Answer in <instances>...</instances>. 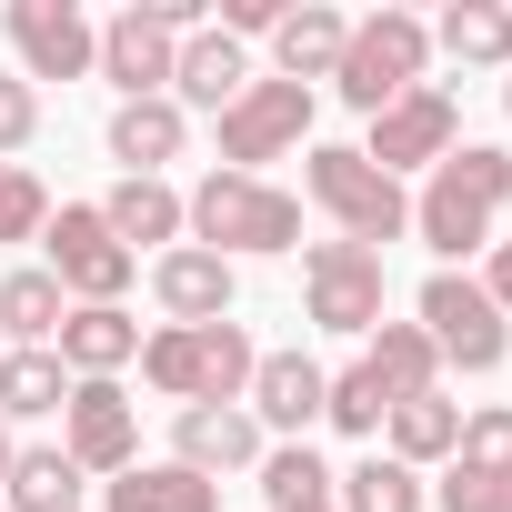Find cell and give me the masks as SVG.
<instances>
[{"label": "cell", "mask_w": 512, "mask_h": 512, "mask_svg": "<svg viewBox=\"0 0 512 512\" xmlns=\"http://www.w3.org/2000/svg\"><path fill=\"white\" fill-rule=\"evenodd\" d=\"M262 502H272V512L332 502V472H322V452H312V442H282V452H262Z\"/></svg>", "instance_id": "cell-31"}, {"label": "cell", "mask_w": 512, "mask_h": 512, "mask_svg": "<svg viewBox=\"0 0 512 512\" xmlns=\"http://www.w3.org/2000/svg\"><path fill=\"white\" fill-rule=\"evenodd\" d=\"M251 372H262L251 332H241V322H201V402H241Z\"/></svg>", "instance_id": "cell-29"}, {"label": "cell", "mask_w": 512, "mask_h": 512, "mask_svg": "<svg viewBox=\"0 0 512 512\" xmlns=\"http://www.w3.org/2000/svg\"><path fill=\"white\" fill-rule=\"evenodd\" d=\"M442 151H462V101H452L442 81L402 91V101L372 121V141H362V161H372V171H392V181H402V171H432Z\"/></svg>", "instance_id": "cell-8"}, {"label": "cell", "mask_w": 512, "mask_h": 512, "mask_svg": "<svg viewBox=\"0 0 512 512\" xmlns=\"http://www.w3.org/2000/svg\"><path fill=\"white\" fill-rule=\"evenodd\" d=\"M171 61H181V31H161L141 0L101 31V81H121V101H171Z\"/></svg>", "instance_id": "cell-12"}, {"label": "cell", "mask_w": 512, "mask_h": 512, "mask_svg": "<svg viewBox=\"0 0 512 512\" xmlns=\"http://www.w3.org/2000/svg\"><path fill=\"white\" fill-rule=\"evenodd\" d=\"M302 131H312V91H302V81H251V91L221 111V171L282 161Z\"/></svg>", "instance_id": "cell-11"}, {"label": "cell", "mask_w": 512, "mask_h": 512, "mask_svg": "<svg viewBox=\"0 0 512 512\" xmlns=\"http://www.w3.org/2000/svg\"><path fill=\"white\" fill-rule=\"evenodd\" d=\"M141 382H151V392H171V402L191 412V402H201V332H181V322H171V332H151V342H141Z\"/></svg>", "instance_id": "cell-30"}, {"label": "cell", "mask_w": 512, "mask_h": 512, "mask_svg": "<svg viewBox=\"0 0 512 512\" xmlns=\"http://www.w3.org/2000/svg\"><path fill=\"white\" fill-rule=\"evenodd\" d=\"M101 221H111V241L141 262V241H181V191H171V181H121V191L101 201Z\"/></svg>", "instance_id": "cell-24"}, {"label": "cell", "mask_w": 512, "mask_h": 512, "mask_svg": "<svg viewBox=\"0 0 512 512\" xmlns=\"http://www.w3.org/2000/svg\"><path fill=\"white\" fill-rule=\"evenodd\" d=\"M502 111H512V81H502Z\"/></svg>", "instance_id": "cell-41"}, {"label": "cell", "mask_w": 512, "mask_h": 512, "mask_svg": "<svg viewBox=\"0 0 512 512\" xmlns=\"http://www.w3.org/2000/svg\"><path fill=\"white\" fill-rule=\"evenodd\" d=\"M61 402H71L61 352H11V362H0V422H41V412H61Z\"/></svg>", "instance_id": "cell-27"}, {"label": "cell", "mask_w": 512, "mask_h": 512, "mask_svg": "<svg viewBox=\"0 0 512 512\" xmlns=\"http://www.w3.org/2000/svg\"><path fill=\"white\" fill-rule=\"evenodd\" d=\"M442 512H512V472H472V462H452V472H442Z\"/></svg>", "instance_id": "cell-35"}, {"label": "cell", "mask_w": 512, "mask_h": 512, "mask_svg": "<svg viewBox=\"0 0 512 512\" xmlns=\"http://www.w3.org/2000/svg\"><path fill=\"white\" fill-rule=\"evenodd\" d=\"M151 292H161V312H171L181 332L231 322V262L201 251V241H171V251H161V262H151Z\"/></svg>", "instance_id": "cell-13"}, {"label": "cell", "mask_w": 512, "mask_h": 512, "mask_svg": "<svg viewBox=\"0 0 512 512\" xmlns=\"http://www.w3.org/2000/svg\"><path fill=\"white\" fill-rule=\"evenodd\" d=\"M422 61H432V31H422L412 11H372V21H352L332 91H342L352 111H372V121H382L402 91H422Z\"/></svg>", "instance_id": "cell-4"}, {"label": "cell", "mask_w": 512, "mask_h": 512, "mask_svg": "<svg viewBox=\"0 0 512 512\" xmlns=\"http://www.w3.org/2000/svg\"><path fill=\"white\" fill-rule=\"evenodd\" d=\"M61 452L81 462V472H131L141 462V412H131V392L121 382H71V402H61Z\"/></svg>", "instance_id": "cell-10"}, {"label": "cell", "mask_w": 512, "mask_h": 512, "mask_svg": "<svg viewBox=\"0 0 512 512\" xmlns=\"http://www.w3.org/2000/svg\"><path fill=\"white\" fill-rule=\"evenodd\" d=\"M292 0H221V41H272Z\"/></svg>", "instance_id": "cell-37"}, {"label": "cell", "mask_w": 512, "mask_h": 512, "mask_svg": "<svg viewBox=\"0 0 512 512\" xmlns=\"http://www.w3.org/2000/svg\"><path fill=\"white\" fill-rule=\"evenodd\" d=\"M382 251H362V241H312L302 251V302H312V322L322 332H382Z\"/></svg>", "instance_id": "cell-6"}, {"label": "cell", "mask_w": 512, "mask_h": 512, "mask_svg": "<svg viewBox=\"0 0 512 512\" xmlns=\"http://www.w3.org/2000/svg\"><path fill=\"white\" fill-rule=\"evenodd\" d=\"M432 41H442L452 61H472V71H502V61H512V11H502V0H452Z\"/></svg>", "instance_id": "cell-26"}, {"label": "cell", "mask_w": 512, "mask_h": 512, "mask_svg": "<svg viewBox=\"0 0 512 512\" xmlns=\"http://www.w3.org/2000/svg\"><path fill=\"white\" fill-rule=\"evenodd\" d=\"M251 91V61H241V41H221V31H191L181 41V61H171V101H181V121L191 111H231Z\"/></svg>", "instance_id": "cell-17"}, {"label": "cell", "mask_w": 512, "mask_h": 512, "mask_svg": "<svg viewBox=\"0 0 512 512\" xmlns=\"http://www.w3.org/2000/svg\"><path fill=\"white\" fill-rule=\"evenodd\" d=\"M41 221H51L41 171L31 161H0V241H41Z\"/></svg>", "instance_id": "cell-33"}, {"label": "cell", "mask_w": 512, "mask_h": 512, "mask_svg": "<svg viewBox=\"0 0 512 512\" xmlns=\"http://www.w3.org/2000/svg\"><path fill=\"white\" fill-rule=\"evenodd\" d=\"M41 251H51L41 272H51V282H61L71 302H121V292H131V272H141L131 251L111 241V221H101V201H61V211L41 221Z\"/></svg>", "instance_id": "cell-5"}, {"label": "cell", "mask_w": 512, "mask_h": 512, "mask_svg": "<svg viewBox=\"0 0 512 512\" xmlns=\"http://www.w3.org/2000/svg\"><path fill=\"white\" fill-rule=\"evenodd\" d=\"M181 141H191L181 101H121V111H111V161H121V181H161V161H181Z\"/></svg>", "instance_id": "cell-18"}, {"label": "cell", "mask_w": 512, "mask_h": 512, "mask_svg": "<svg viewBox=\"0 0 512 512\" xmlns=\"http://www.w3.org/2000/svg\"><path fill=\"white\" fill-rule=\"evenodd\" d=\"M452 462H472V472H512V402H482V412H462V442H452Z\"/></svg>", "instance_id": "cell-34"}, {"label": "cell", "mask_w": 512, "mask_h": 512, "mask_svg": "<svg viewBox=\"0 0 512 512\" xmlns=\"http://www.w3.org/2000/svg\"><path fill=\"white\" fill-rule=\"evenodd\" d=\"M342 41H352V21L342 11H322V0H302V11H282V31H272V51H282V81H332L342 71Z\"/></svg>", "instance_id": "cell-20"}, {"label": "cell", "mask_w": 512, "mask_h": 512, "mask_svg": "<svg viewBox=\"0 0 512 512\" xmlns=\"http://www.w3.org/2000/svg\"><path fill=\"white\" fill-rule=\"evenodd\" d=\"M362 372H372V382H382V402L402 412V402H422V392H432L442 352H432V332H422V322H382V332H372V352H362Z\"/></svg>", "instance_id": "cell-21"}, {"label": "cell", "mask_w": 512, "mask_h": 512, "mask_svg": "<svg viewBox=\"0 0 512 512\" xmlns=\"http://www.w3.org/2000/svg\"><path fill=\"white\" fill-rule=\"evenodd\" d=\"M302 512H332V502H302Z\"/></svg>", "instance_id": "cell-40"}, {"label": "cell", "mask_w": 512, "mask_h": 512, "mask_svg": "<svg viewBox=\"0 0 512 512\" xmlns=\"http://www.w3.org/2000/svg\"><path fill=\"white\" fill-rule=\"evenodd\" d=\"M51 352H61V372H71V382H111L121 362H141V322H131L121 302H71Z\"/></svg>", "instance_id": "cell-14"}, {"label": "cell", "mask_w": 512, "mask_h": 512, "mask_svg": "<svg viewBox=\"0 0 512 512\" xmlns=\"http://www.w3.org/2000/svg\"><path fill=\"white\" fill-rule=\"evenodd\" d=\"M61 312H71V292H61L51 272H11V282H0V342L51 352V342H61Z\"/></svg>", "instance_id": "cell-23"}, {"label": "cell", "mask_w": 512, "mask_h": 512, "mask_svg": "<svg viewBox=\"0 0 512 512\" xmlns=\"http://www.w3.org/2000/svg\"><path fill=\"white\" fill-rule=\"evenodd\" d=\"M0 362H11V342H0Z\"/></svg>", "instance_id": "cell-42"}, {"label": "cell", "mask_w": 512, "mask_h": 512, "mask_svg": "<svg viewBox=\"0 0 512 512\" xmlns=\"http://www.w3.org/2000/svg\"><path fill=\"white\" fill-rule=\"evenodd\" d=\"M452 442H462V412L442 402V392H422V402H402L392 412V462H452Z\"/></svg>", "instance_id": "cell-28"}, {"label": "cell", "mask_w": 512, "mask_h": 512, "mask_svg": "<svg viewBox=\"0 0 512 512\" xmlns=\"http://www.w3.org/2000/svg\"><path fill=\"white\" fill-rule=\"evenodd\" d=\"M512 201V151H492V141H462V151H442L432 161V191L412 201V231L442 251V262H462V251H482L492 241V211Z\"/></svg>", "instance_id": "cell-1"}, {"label": "cell", "mask_w": 512, "mask_h": 512, "mask_svg": "<svg viewBox=\"0 0 512 512\" xmlns=\"http://www.w3.org/2000/svg\"><path fill=\"white\" fill-rule=\"evenodd\" d=\"M171 442H181L171 462H181V472H201V482H211V472H241V462H262V422H251L241 402H191Z\"/></svg>", "instance_id": "cell-16"}, {"label": "cell", "mask_w": 512, "mask_h": 512, "mask_svg": "<svg viewBox=\"0 0 512 512\" xmlns=\"http://www.w3.org/2000/svg\"><path fill=\"white\" fill-rule=\"evenodd\" d=\"M101 502L111 512H221V492L201 472H181V462H131V472L101 482Z\"/></svg>", "instance_id": "cell-22"}, {"label": "cell", "mask_w": 512, "mask_h": 512, "mask_svg": "<svg viewBox=\"0 0 512 512\" xmlns=\"http://www.w3.org/2000/svg\"><path fill=\"white\" fill-rule=\"evenodd\" d=\"M81 492H91V472H81L61 442H41V452H11L0 512H81Z\"/></svg>", "instance_id": "cell-19"}, {"label": "cell", "mask_w": 512, "mask_h": 512, "mask_svg": "<svg viewBox=\"0 0 512 512\" xmlns=\"http://www.w3.org/2000/svg\"><path fill=\"white\" fill-rule=\"evenodd\" d=\"M482 292H492V312L512 322V241H492V282H482Z\"/></svg>", "instance_id": "cell-38"}, {"label": "cell", "mask_w": 512, "mask_h": 512, "mask_svg": "<svg viewBox=\"0 0 512 512\" xmlns=\"http://www.w3.org/2000/svg\"><path fill=\"white\" fill-rule=\"evenodd\" d=\"M0 31H11L31 91H41V81H81V71H101V31L81 21V0H11V11H0Z\"/></svg>", "instance_id": "cell-7"}, {"label": "cell", "mask_w": 512, "mask_h": 512, "mask_svg": "<svg viewBox=\"0 0 512 512\" xmlns=\"http://www.w3.org/2000/svg\"><path fill=\"white\" fill-rule=\"evenodd\" d=\"M31 131H41V91H31L21 71H0V161L31 151Z\"/></svg>", "instance_id": "cell-36"}, {"label": "cell", "mask_w": 512, "mask_h": 512, "mask_svg": "<svg viewBox=\"0 0 512 512\" xmlns=\"http://www.w3.org/2000/svg\"><path fill=\"white\" fill-rule=\"evenodd\" d=\"M302 191L342 221V241H362V251H382V241H402L412 231V201H402V181L392 171H372L362 151H342V141H322V151H302Z\"/></svg>", "instance_id": "cell-3"}, {"label": "cell", "mask_w": 512, "mask_h": 512, "mask_svg": "<svg viewBox=\"0 0 512 512\" xmlns=\"http://www.w3.org/2000/svg\"><path fill=\"white\" fill-rule=\"evenodd\" d=\"M322 392H332L322 362H302V352H262V372H251L241 402H251V422H262V432H292V442H302V432L322 422Z\"/></svg>", "instance_id": "cell-15"}, {"label": "cell", "mask_w": 512, "mask_h": 512, "mask_svg": "<svg viewBox=\"0 0 512 512\" xmlns=\"http://www.w3.org/2000/svg\"><path fill=\"white\" fill-rule=\"evenodd\" d=\"M332 512H422V472L392 462V452H372V462L332 472Z\"/></svg>", "instance_id": "cell-25"}, {"label": "cell", "mask_w": 512, "mask_h": 512, "mask_svg": "<svg viewBox=\"0 0 512 512\" xmlns=\"http://www.w3.org/2000/svg\"><path fill=\"white\" fill-rule=\"evenodd\" d=\"M181 231H201V251L241 262V251H302V201L272 191L262 171H211L181 201Z\"/></svg>", "instance_id": "cell-2"}, {"label": "cell", "mask_w": 512, "mask_h": 512, "mask_svg": "<svg viewBox=\"0 0 512 512\" xmlns=\"http://www.w3.org/2000/svg\"><path fill=\"white\" fill-rule=\"evenodd\" d=\"M322 422H342V432H362V442H372V432L392 422V402H382V382L352 362V372H332V392H322Z\"/></svg>", "instance_id": "cell-32"}, {"label": "cell", "mask_w": 512, "mask_h": 512, "mask_svg": "<svg viewBox=\"0 0 512 512\" xmlns=\"http://www.w3.org/2000/svg\"><path fill=\"white\" fill-rule=\"evenodd\" d=\"M422 332H432V352H442V362H462V372H492V362L512 352V332H502L492 292H482V282H462V272H432V282H422Z\"/></svg>", "instance_id": "cell-9"}, {"label": "cell", "mask_w": 512, "mask_h": 512, "mask_svg": "<svg viewBox=\"0 0 512 512\" xmlns=\"http://www.w3.org/2000/svg\"><path fill=\"white\" fill-rule=\"evenodd\" d=\"M11 452H21V442H11V422H0V482H11Z\"/></svg>", "instance_id": "cell-39"}]
</instances>
